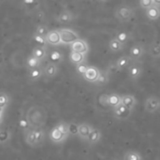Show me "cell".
Returning a JSON list of instances; mask_svg holds the SVG:
<instances>
[{
	"label": "cell",
	"mask_w": 160,
	"mask_h": 160,
	"mask_svg": "<svg viewBox=\"0 0 160 160\" xmlns=\"http://www.w3.org/2000/svg\"><path fill=\"white\" fill-rule=\"evenodd\" d=\"M69 136L68 124L65 122H59L51 129L49 133V138L53 143H63L68 139Z\"/></svg>",
	"instance_id": "6da1fadb"
},
{
	"label": "cell",
	"mask_w": 160,
	"mask_h": 160,
	"mask_svg": "<svg viewBox=\"0 0 160 160\" xmlns=\"http://www.w3.org/2000/svg\"><path fill=\"white\" fill-rule=\"evenodd\" d=\"M114 16L118 22H128L134 17V10L129 6H122L115 10Z\"/></svg>",
	"instance_id": "7a4b0ae2"
},
{
	"label": "cell",
	"mask_w": 160,
	"mask_h": 160,
	"mask_svg": "<svg viewBox=\"0 0 160 160\" xmlns=\"http://www.w3.org/2000/svg\"><path fill=\"white\" fill-rule=\"evenodd\" d=\"M99 102L103 106H108V107H111L113 109L122 103V96H120L116 93L104 94L99 98Z\"/></svg>",
	"instance_id": "3957f363"
},
{
	"label": "cell",
	"mask_w": 160,
	"mask_h": 160,
	"mask_svg": "<svg viewBox=\"0 0 160 160\" xmlns=\"http://www.w3.org/2000/svg\"><path fill=\"white\" fill-rule=\"evenodd\" d=\"M59 33L61 36L62 44H72L74 41L80 38V36L77 32L70 28H61L59 29Z\"/></svg>",
	"instance_id": "277c9868"
},
{
	"label": "cell",
	"mask_w": 160,
	"mask_h": 160,
	"mask_svg": "<svg viewBox=\"0 0 160 160\" xmlns=\"http://www.w3.org/2000/svg\"><path fill=\"white\" fill-rule=\"evenodd\" d=\"M144 110L148 113H156L160 112V98L150 96L144 101Z\"/></svg>",
	"instance_id": "5b68a950"
},
{
	"label": "cell",
	"mask_w": 160,
	"mask_h": 160,
	"mask_svg": "<svg viewBox=\"0 0 160 160\" xmlns=\"http://www.w3.org/2000/svg\"><path fill=\"white\" fill-rule=\"evenodd\" d=\"M142 72H143V68L142 64L139 63L138 61H134L133 63H131V65L128 67V77L133 82H137L142 77Z\"/></svg>",
	"instance_id": "8992f818"
},
{
	"label": "cell",
	"mask_w": 160,
	"mask_h": 160,
	"mask_svg": "<svg viewBox=\"0 0 160 160\" xmlns=\"http://www.w3.org/2000/svg\"><path fill=\"white\" fill-rule=\"evenodd\" d=\"M132 112L133 111H131L130 109H128L122 103L112 109L113 117L116 118L117 120H127L128 118L130 117Z\"/></svg>",
	"instance_id": "52a82bcc"
},
{
	"label": "cell",
	"mask_w": 160,
	"mask_h": 160,
	"mask_svg": "<svg viewBox=\"0 0 160 160\" xmlns=\"http://www.w3.org/2000/svg\"><path fill=\"white\" fill-rule=\"evenodd\" d=\"M70 50L71 52H77L83 54H87L89 52V45L84 39L79 38L78 40L70 44Z\"/></svg>",
	"instance_id": "ba28073f"
},
{
	"label": "cell",
	"mask_w": 160,
	"mask_h": 160,
	"mask_svg": "<svg viewBox=\"0 0 160 160\" xmlns=\"http://www.w3.org/2000/svg\"><path fill=\"white\" fill-rule=\"evenodd\" d=\"M101 70H99L98 68L90 66L88 70L86 71V73L82 76V78L87 81L88 82H92V83H96V82L98 81V79L99 78Z\"/></svg>",
	"instance_id": "9c48e42d"
},
{
	"label": "cell",
	"mask_w": 160,
	"mask_h": 160,
	"mask_svg": "<svg viewBox=\"0 0 160 160\" xmlns=\"http://www.w3.org/2000/svg\"><path fill=\"white\" fill-rule=\"evenodd\" d=\"M46 40H47V43L52 46H58V45L62 44L59 30H56V29L50 30L46 36Z\"/></svg>",
	"instance_id": "30bf717a"
},
{
	"label": "cell",
	"mask_w": 160,
	"mask_h": 160,
	"mask_svg": "<svg viewBox=\"0 0 160 160\" xmlns=\"http://www.w3.org/2000/svg\"><path fill=\"white\" fill-rule=\"evenodd\" d=\"M94 128L87 124V123H82V124H79V129H78V137L82 140V141H86L88 140L91 132L93 131Z\"/></svg>",
	"instance_id": "8fae6325"
},
{
	"label": "cell",
	"mask_w": 160,
	"mask_h": 160,
	"mask_svg": "<svg viewBox=\"0 0 160 160\" xmlns=\"http://www.w3.org/2000/svg\"><path fill=\"white\" fill-rule=\"evenodd\" d=\"M144 52H145V49H144L143 45L137 43L130 48L129 56L131 57V59L133 61H138L139 59H141L143 56Z\"/></svg>",
	"instance_id": "7c38bea8"
},
{
	"label": "cell",
	"mask_w": 160,
	"mask_h": 160,
	"mask_svg": "<svg viewBox=\"0 0 160 160\" xmlns=\"http://www.w3.org/2000/svg\"><path fill=\"white\" fill-rule=\"evenodd\" d=\"M58 71H59V68H58L57 64L49 62L44 68V76L47 79H52L58 74Z\"/></svg>",
	"instance_id": "4fadbf2b"
},
{
	"label": "cell",
	"mask_w": 160,
	"mask_h": 160,
	"mask_svg": "<svg viewBox=\"0 0 160 160\" xmlns=\"http://www.w3.org/2000/svg\"><path fill=\"white\" fill-rule=\"evenodd\" d=\"M10 102V98L9 96L5 93L2 92L0 95V122H3V118H4V113L6 109L8 107V104Z\"/></svg>",
	"instance_id": "5bb4252c"
},
{
	"label": "cell",
	"mask_w": 160,
	"mask_h": 160,
	"mask_svg": "<svg viewBox=\"0 0 160 160\" xmlns=\"http://www.w3.org/2000/svg\"><path fill=\"white\" fill-rule=\"evenodd\" d=\"M74 19H75V16L70 10L64 9L59 13L57 17V22L60 23H68V22H71Z\"/></svg>",
	"instance_id": "9a60e30c"
},
{
	"label": "cell",
	"mask_w": 160,
	"mask_h": 160,
	"mask_svg": "<svg viewBox=\"0 0 160 160\" xmlns=\"http://www.w3.org/2000/svg\"><path fill=\"white\" fill-rule=\"evenodd\" d=\"M24 136V142L26 144L30 147H37L36 142V136H35V128H29L25 131H23Z\"/></svg>",
	"instance_id": "2e32d148"
},
{
	"label": "cell",
	"mask_w": 160,
	"mask_h": 160,
	"mask_svg": "<svg viewBox=\"0 0 160 160\" xmlns=\"http://www.w3.org/2000/svg\"><path fill=\"white\" fill-rule=\"evenodd\" d=\"M32 55L38 58L40 61H44L48 57V51L47 48L44 46H37L32 51Z\"/></svg>",
	"instance_id": "e0dca14e"
},
{
	"label": "cell",
	"mask_w": 160,
	"mask_h": 160,
	"mask_svg": "<svg viewBox=\"0 0 160 160\" xmlns=\"http://www.w3.org/2000/svg\"><path fill=\"white\" fill-rule=\"evenodd\" d=\"M122 104L128 107V109H130L131 111H133L137 105V98L130 94L124 95L122 96Z\"/></svg>",
	"instance_id": "ac0fdd59"
},
{
	"label": "cell",
	"mask_w": 160,
	"mask_h": 160,
	"mask_svg": "<svg viewBox=\"0 0 160 160\" xmlns=\"http://www.w3.org/2000/svg\"><path fill=\"white\" fill-rule=\"evenodd\" d=\"M132 61L133 60L131 59V57L129 55H123L116 60L115 65H116L118 70H123L126 68H128L131 65Z\"/></svg>",
	"instance_id": "d6986e66"
},
{
	"label": "cell",
	"mask_w": 160,
	"mask_h": 160,
	"mask_svg": "<svg viewBox=\"0 0 160 160\" xmlns=\"http://www.w3.org/2000/svg\"><path fill=\"white\" fill-rule=\"evenodd\" d=\"M68 58H69V61L73 65L77 66V65H79L81 63L85 62L86 54H83V53H81V52H70Z\"/></svg>",
	"instance_id": "ffe728a7"
},
{
	"label": "cell",
	"mask_w": 160,
	"mask_h": 160,
	"mask_svg": "<svg viewBox=\"0 0 160 160\" xmlns=\"http://www.w3.org/2000/svg\"><path fill=\"white\" fill-rule=\"evenodd\" d=\"M12 138V133L9 128H1L0 130V142L1 145L4 147L9 143Z\"/></svg>",
	"instance_id": "44dd1931"
},
{
	"label": "cell",
	"mask_w": 160,
	"mask_h": 160,
	"mask_svg": "<svg viewBox=\"0 0 160 160\" xmlns=\"http://www.w3.org/2000/svg\"><path fill=\"white\" fill-rule=\"evenodd\" d=\"M101 138H102V133H101L100 129L94 128L87 140V142L89 145H96L97 143H98L100 142Z\"/></svg>",
	"instance_id": "7402d4cb"
},
{
	"label": "cell",
	"mask_w": 160,
	"mask_h": 160,
	"mask_svg": "<svg viewBox=\"0 0 160 160\" xmlns=\"http://www.w3.org/2000/svg\"><path fill=\"white\" fill-rule=\"evenodd\" d=\"M145 14L149 20L156 21L160 18V7L158 6H152L149 8L145 9Z\"/></svg>",
	"instance_id": "603a6c76"
},
{
	"label": "cell",
	"mask_w": 160,
	"mask_h": 160,
	"mask_svg": "<svg viewBox=\"0 0 160 160\" xmlns=\"http://www.w3.org/2000/svg\"><path fill=\"white\" fill-rule=\"evenodd\" d=\"M42 76H44V68H42V67H38V68L30 69L29 73H28L29 80L32 82H36V81L39 80Z\"/></svg>",
	"instance_id": "cb8c5ba5"
},
{
	"label": "cell",
	"mask_w": 160,
	"mask_h": 160,
	"mask_svg": "<svg viewBox=\"0 0 160 160\" xmlns=\"http://www.w3.org/2000/svg\"><path fill=\"white\" fill-rule=\"evenodd\" d=\"M108 46H109L110 51L112 52H119L123 51V49H124V47H125V45H124L123 43H121L116 38H112V39L109 41Z\"/></svg>",
	"instance_id": "d4e9b609"
},
{
	"label": "cell",
	"mask_w": 160,
	"mask_h": 160,
	"mask_svg": "<svg viewBox=\"0 0 160 160\" xmlns=\"http://www.w3.org/2000/svg\"><path fill=\"white\" fill-rule=\"evenodd\" d=\"M148 53L151 57L155 59L160 58V41H155L150 44L148 49Z\"/></svg>",
	"instance_id": "484cf974"
},
{
	"label": "cell",
	"mask_w": 160,
	"mask_h": 160,
	"mask_svg": "<svg viewBox=\"0 0 160 160\" xmlns=\"http://www.w3.org/2000/svg\"><path fill=\"white\" fill-rule=\"evenodd\" d=\"M123 160H143L142 155L135 150H128L123 157Z\"/></svg>",
	"instance_id": "4316f807"
},
{
	"label": "cell",
	"mask_w": 160,
	"mask_h": 160,
	"mask_svg": "<svg viewBox=\"0 0 160 160\" xmlns=\"http://www.w3.org/2000/svg\"><path fill=\"white\" fill-rule=\"evenodd\" d=\"M48 57L51 60V62L52 63H54V64L61 63L63 61V59H64V55L62 54V52H60L59 51H56V50L50 52Z\"/></svg>",
	"instance_id": "83f0119b"
},
{
	"label": "cell",
	"mask_w": 160,
	"mask_h": 160,
	"mask_svg": "<svg viewBox=\"0 0 160 160\" xmlns=\"http://www.w3.org/2000/svg\"><path fill=\"white\" fill-rule=\"evenodd\" d=\"M41 63H42V61L38 60V58H36L32 54L30 56H28L26 59V66L29 68V70L36 68H38V67H41Z\"/></svg>",
	"instance_id": "f1b7e54d"
},
{
	"label": "cell",
	"mask_w": 160,
	"mask_h": 160,
	"mask_svg": "<svg viewBox=\"0 0 160 160\" xmlns=\"http://www.w3.org/2000/svg\"><path fill=\"white\" fill-rule=\"evenodd\" d=\"M109 72L107 70L105 71H101L100 72V75H99V78L98 79V81L96 82L95 84L98 85V86H102V85H105L108 82H109Z\"/></svg>",
	"instance_id": "f546056e"
},
{
	"label": "cell",
	"mask_w": 160,
	"mask_h": 160,
	"mask_svg": "<svg viewBox=\"0 0 160 160\" xmlns=\"http://www.w3.org/2000/svg\"><path fill=\"white\" fill-rule=\"evenodd\" d=\"M115 38L121 42V43H123L124 45L129 40V38H130V36H129V34L128 33V32H125V31H121V32H118L117 34H116V36H115Z\"/></svg>",
	"instance_id": "4dcf8cb0"
},
{
	"label": "cell",
	"mask_w": 160,
	"mask_h": 160,
	"mask_svg": "<svg viewBox=\"0 0 160 160\" xmlns=\"http://www.w3.org/2000/svg\"><path fill=\"white\" fill-rule=\"evenodd\" d=\"M49 31L50 30H49V28H48L47 25H45V24H39V25L37 26L36 31H35L34 34H37V35L42 36V37H46L47 34L49 33Z\"/></svg>",
	"instance_id": "1f68e13d"
},
{
	"label": "cell",
	"mask_w": 160,
	"mask_h": 160,
	"mask_svg": "<svg viewBox=\"0 0 160 160\" xmlns=\"http://www.w3.org/2000/svg\"><path fill=\"white\" fill-rule=\"evenodd\" d=\"M89 67H90V66H88V64H87L86 62L81 63V64H79V65L76 66V71H77V73H79L80 75L83 76V75L86 73V71L88 70Z\"/></svg>",
	"instance_id": "d6a6232c"
},
{
	"label": "cell",
	"mask_w": 160,
	"mask_h": 160,
	"mask_svg": "<svg viewBox=\"0 0 160 160\" xmlns=\"http://www.w3.org/2000/svg\"><path fill=\"white\" fill-rule=\"evenodd\" d=\"M19 127H20V128L22 131H25V130L31 128V125H30L28 119L25 118V117H21L20 118V120H19Z\"/></svg>",
	"instance_id": "836d02e7"
},
{
	"label": "cell",
	"mask_w": 160,
	"mask_h": 160,
	"mask_svg": "<svg viewBox=\"0 0 160 160\" xmlns=\"http://www.w3.org/2000/svg\"><path fill=\"white\" fill-rule=\"evenodd\" d=\"M68 130L70 136H78V129H79V125L75 123H68Z\"/></svg>",
	"instance_id": "e575fe53"
},
{
	"label": "cell",
	"mask_w": 160,
	"mask_h": 160,
	"mask_svg": "<svg viewBox=\"0 0 160 160\" xmlns=\"http://www.w3.org/2000/svg\"><path fill=\"white\" fill-rule=\"evenodd\" d=\"M33 38H34V39H35L36 42H38V44H40V46H44L45 47V45L48 44L47 43V40H46V37H42V36H38L37 34H34L33 35Z\"/></svg>",
	"instance_id": "d590c367"
},
{
	"label": "cell",
	"mask_w": 160,
	"mask_h": 160,
	"mask_svg": "<svg viewBox=\"0 0 160 160\" xmlns=\"http://www.w3.org/2000/svg\"><path fill=\"white\" fill-rule=\"evenodd\" d=\"M139 5L142 8L147 9L150 7L154 6V2L153 0H139Z\"/></svg>",
	"instance_id": "8d00e7d4"
},
{
	"label": "cell",
	"mask_w": 160,
	"mask_h": 160,
	"mask_svg": "<svg viewBox=\"0 0 160 160\" xmlns=\"http://www.w3.org/2000/svg\"><path fill=\"white\" fill-rule=\"evenodd\" d=\"M153 2H154V5L155 6L160 7V0H153Z\"/></svg>",
	"instance_id": "74e56055"
},
{
	"label": "cell",
	"mask_w": 160,
	"mask_h": 160,
	"mask_svg": "<svg viewBox=\"0 0 160 160\" xmlns=\"http://www.w3.org/2000/svg\"><path fill=\"white\" fill-rule=\"evenodd\" d=\"M99 2H107L108 0H98Z\"/></svg>",
	"instance_id": "f35d334b"
}]
</instances>
